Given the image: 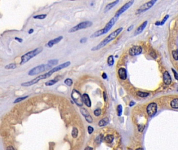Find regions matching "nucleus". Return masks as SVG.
Returning <instances> with one entry per match:
<instances>
[{"label": "nucleus", "instance_id": "7c9ffc66", "mask_svg": "<svg viewBox=\"0 0 178 150\" xmlns=\"http://www.w3.org/2000/svg\"><path fill=\"white\" fill-rule=\"evenodd\" d=\"M28 97V96H24V97H18V98L16 99L15 101H14V103H18V102H21V101L24 100L25 99H26V98H27V97Z\"/></svg>", "mask_w": 178, "mask_h": 150}, {"label": "nucleus", "instance_id": "f257e3e1", "mask_svg": "<svg viewBox=\"0 0 178 150\" xmlns=\"http://www.w3.org/2000/svg\"><path fill=\"white\" fill-rule=\"evenodd\" d=\"M71 61H66L62 64L59 65V66H57L56 67H54V68H53L51 70H49L48 72L45 73L42 75H39L38 77H36L35 78H34V79H32V80H30L29 81H27V82H25L24 83H22L21 84V86L22 87H29V86H31L34 84L38 83L39 81L43 80L44 79H47V78L50 77V76H51V75H52L53 74H54V73H56L57 71H59L61 69H64V68H65L67 67H69L70 65H71Z\"/></svg>", "mask_w": 178, "mask_h": 150}, {"label": "nucleus", "instance_id": "a878e982", "mask_svg": "<svg viewBox=\"0 0 178 150\" xmlns=\"http://www.w3.org/2000/svg\"><path fill=\"white\" fill-rule=\"evenodd\" d=\"M136 94L138 96L141 97H146L148 96L149 95V94H150L148 93L142 92V91H138Z\"/></svg>", "mask_w": 178, "mask_h": 150}, {"label": "nucleus", "instance_id": "49530a36", "mask_svg": "<svg viewBox=\"0 0 178 150\" xmlns=\"http://www.w3.org/2000/svg\"><path fill=\"white\" fill-rule=\"evenodd\" d=\"M85 150H93V148L91 147H89V146H88V147H86L85 148Z\"/></svg>", "mask_w": 178, "mask_h": 150}, {"label": "nucleus", "instance_id": "bb28decb", "mask_svg": "<svg viewBox=\"0 0 178 150\" xmlns=\"http://www.w3.org/2000/svg\"><path fill=\"white\" fill-rule=\"evenodd\" d=\"M64 83L66 84V85H67V86L69 87H71V86L72 85L73 83V81L72 80V79H70V78H67V79H66L65 80H64Z\"/></svg>", "mask_w": 178, "mask_h": 150}, {"label": "nucleus", "instance_id": "6ab92c4d", "mask_svg": "<svg viewBox=\"0 0 178 150\" xmlns=\"http://www.w3.org/2000/svg\"><path fill=\"white\" fill-rule=\"evenodd\" d=\"M109 119L108 117H106V118H103L100 120L98 123V125L100 127H102L107 125L109 123Z\"/></svg>", "mask_w": 178, "mask_h": 150}, {"label": "nucleus", "instance_id": "f704fd0d", "mask_svg": "<svg viewBox=\"0 0 178 150\" xmlns=\"http://www.w3.org/2000/svg\"><path fill=\"white\" fill-rule=\"evenodd\" d=\"M85 119L86 120V121L88 123H92L93 122V118L90 115L87 116L86 117H85Z\"/></svg>", "mask_w": 178, "mask_h": 150}, {"label": "nucleus", "instance_id": "79ce46f5", "mask_svg": "<svg viewBox=\"0 0 178 150\" xmlns=\"http://www.w3.org/2000/svg\"><path fill=\"white\" fill-rule=\"evenodd\" d=\"M103 98H104V101H105V102H106V101H107V95H106V93L105 92H103Z\"/></svg>", "mask_w": 178, "mask_h": 150}, {"label": "nucleus", "instance_id": "c9c22d12", "mask_svg": "<svg viewBox=\"0 0 178 150\" xmlns=\"http://www.w3.org/2000/svg\"><path fill=\"white\" fill-rule=\"evenodd\" d=\"M172 70L173 71V75H174V78H175V79L178 81V74L177 73V71L173 69V68H172Z\"/></svg>", "mask_w": 178, "mask_h": 150}, {"label": "nucleus", "instance_id": "4c0bfd02", "mask_svg": "<svg viewBox=\"0 0 178 150\" xmlns=\"http://www.w3.org/2000/svg\"><path fill=\"white\" fill-rule=\"evenodd\" d=\"M87 38L85 37V38H83L82 39H81L80 40V43H85L87 42Z\"/></svg>", "mask_w": 178, "mask_h": 150}, {"label": "nucleus", "instance_id": "1a4fd4ad", "mask_svg": "<svg viewBox=\"0 0 178 150\" xmlns=\"http://www.w3.org/2000/svg\"><path fill=\"white\" fill-rule=\"evenodd\" d=\"M134 2V1H130L126 3V4H125L122 7H121L117 12H116L114 16L117 17H119L122 14H123L124 12H125L126 11L128 10V9L131 7V6L133 5V4Z\"/></svg>", "mask_w": 178, "mask_h": 150}, {"label": "nucleus", "instance_id": "37998d69", "mask_svg": "<svg viewBox=\"0 0 178 150\" xmlns=\"http://www.w3.org/2000/svg\"><path fill=\"white\" fill-rule=\"evenodd\" d=\"M6 150H15V149H14L13 147V146H8V147L7 148Z\"/></svg>", "mask_w": 178, "mask_h": 150}, {"label": "nucleus", "instance_id": "cd10ccee", "mask_svg": "<svg viewBox=\"0 0 178 150\" xmlns=\"http://www.w3.org/2000/svg\"><path fill=\"white\" fill-rule=\"evenodd\" d=\"M47 15V14H40L34 16L33 18L34 19H44L46 18Z\"/></svg>", "mask_w": 178, "mask_h": 150}, {"label": "nucleus", "instance_id": "ea45409f", "mask_svg": "<svg viewBox=\"0 0 178 150\" xmlns=\"http://www.w3.org/2000/svg\"><path fill=\"white\" fill-rule=\"evenodd\" d=\"M15 40H16V41H17L18 42H19V43H21V42H22V41H23V40H22L21 38H18V37H15Z\"/></svg>", "mask_w": 178, "mask_h": 150}, {"label": "nucleus", "instance_id": "c03bdc74", "mask_svg": "<svg viewBox=\"0 0 178 150\" xmlns=\"http://www.w3.org/2000/svg\"><path fill=\"white\" fill-rule=\"evenodd\" d=\"M34 31V30L33 29H32V28L31 29H30L28 31V34H31L33 33Z\"/></svg>", "mask_w": 178, "mask_h": 150}, {"label": "nucleus", "instance_id": "f03ea898", "mask_svg": "<svg viewBox=\"0 0 178 150\" xmlns=\"http://www.w3.org/2000/svg\"><path fill=\"white\" fill-rule=\"evenodd\" d=\"M122 30L123 28L121 27L112 32V33H111L108 35V36H107L105 39H103L101 42H100L98 45L92 48L91 51H98L100 49H101V48H103V47H105L107 44L109 43L110 42L113 40L114 39H115L116 37H117L118 35L121 33V32L122 31Z\"/></svg>", "mask_w": 178, "mask_h": 150}, {"label": "nucleus", "instance_id": "7ed1b4c3", "mask_svg": "<svg viewBox=\"0 0 178 150\" xmlns=\"http://www.w3.org/2000/svg\"><path fill=\"white\" fill-rule=\"evenodd\" d=\"M118 18L119 17L114 16V17H113L111 19V20L106 24V25L105 26V27L104 28L94 32V33L93 34L91 35H90V38H97V37L101 36V35H102L107 33V32H108L110 31V29L112 28L113 26H114V25L115 24V22H116V21L118 20Z\"/></svg>", "mask_w": 178, "mask_h": 150}, {"label": "nucleus", "instance_id": "4be33fe9", "mask_svg": "<svg viewBox=\"0 0 178 150\" xmlns=\"http://www.w3.org/2000/svg\"><path fill=\"white\" fill-rule=\"evenodd\" d=\"M113 139H114V137H113V136L112 135H109L107 136L105 138V141L106 142L110 143L113 141Z\"/></svg>", "mask_w": 178, "mask_h": 150}, {"label": "nucleus", "instance_id": "412c9836", "mask_svg": "<svg viewBox=\"0 0 178 150\" xmlns=\"http://www.w3.org/2000/svg\"><path fill=\"white\" fill-rule=\"evenodd\" d=\"M107 63H108V66L110 67L112 66L113 65H114V57H113V55H110V56L108 57V60H107Z\"/></svg>", "mask_w": 178, "mask_h": 150}, {"label": "nucleus", "instance_id": "0eeeda50", "mask_svg": "<svg viewBox=\"0 0 178 150\" xmlns=\"http://www.w3.org/2000/svg\"><path fill=\"white\" fill-rule=\"evenodd\" d=\"M71 97H72V100L74 101V102H75L77 105L79 106H83L84 103L83 97L81 95V94L79 92V91L75 89H73L72 92V93H71Z\"/></svg>", "mask_w": 178, "mask_h": 150}, {"label": "nucleus", "instance_id": "39448f33", "mask_svg": "<svg viewBox=\"0 0 178 150\" xmlns=\"http://www.w3.org/2000/svg\"><path fill=\"white\" fill-rule=\"evenodd\" d=\"M51 68H52V66H50V65H49L48 64L46 65L42 64V65H38V66H36L34 67L33 68H32L31 69H30L29 71L28 74L29 76H34V75H37L45 71L50 70L52 69Z\"/></svg>", "mask_w": 178, "mask_h": 150}, {"label": "nucleus", "instance_id": "09e8293b", "mask_svg": "<svg viewBox=\"0 0 178 150\" xmlns=\"http://www.w3.org/2000/svg\"><path fill=\"white\" fill-rule=\"evenodd\" d=\"M136 150H143V149H142V148H138V149H137Z\"/></svg>", "mask_w": 178, "mask_h": 150}, {"label": "nucleus", "instance_id": "58836bf2", "mask_svg": "<svg viewBox=\"0 0 178 150\" xmlns=\"http://www.w3.org/2000/svg\"><path fill=\"white\" fill-rule=\"evenodd\" d=\"M93 131V127H92L91 126H89L88 127V131L89 134H91V133H92Z\"/></svg>", "mask_w": 178, "mask_h": 150}, {"label": "nucleus", "instance_id": "b1692460", "mask_svg": "<svg viewBox=\"0 0 178 150\" xmlns=\"http://www.w3.org/2000/svg\"><path fill=\"white\" fill-rule=\"evenodd\" d=\"M80 112L81 114H82V115L85 117H86L90 115L89 113L88 112V110H87V109H86L85 108H81L80 109Z\"/></svg>", "mask_w": 178, "mask_h": 150}, {"label": "nucleus", "instance_id": "a19ab883", "mask_svg": "<svg viewBox=\"0 0 178 150\" xmlns=\"http://www.w3.org/2000/svg\"><path fill=\"white\" fill-rule=\"evenodd\" d=\"M102 78H103V79H107V78H108L107 75V74H106V73H103L102 74Z\"/></svg>", "mask_w": 178, "mask_h": 150}, {"label": "nucleus", "instance_id": "4468645a", "mask_svg": "<svg viewBox=\"0 0 178 150\" xmlns=\"http://www.w3.org/2000/svg\"><path fill=\"white\" fill-rule=\"evenodd\" d=\"M171 77L169 73H168V71H166L164 74V83L167 84V85H169L171 83Z\"/></svg>", "mask_w": 178, "mask_h": 150}, {"label": "nucleus", "instance_id": "2f4dec72", "mask_svg": "<svg viewBox=\"0 0 178 150\" xmlns=\"http://www.w3.org/2000/svg\"><path fill=\"white\" fill-rule=\"evenodd\" d=\"M117 112H118V115L119 116H121L122 113V106L121 105H119L118 106Z\"/></svg>", "mask_w": 178, "mask_h": 150}, {"label": "nucleus", "instance_id": "5701e85b", "mask_svg": "<svg viewBox=\"0 0 178 150\" xmlns=\"http://www.w3.org/2000/svg\"><path fill=\"white\" fill-rule=\"evenodd\" d=\"M17 67L16 64L15 63H11L8 65H6L5 66V68L6 69H14Z\"/></svg>", "mask_w": 178, "mask_h": 150}, {"label": "nucleus", "instance_id": "dca6fc26", "mask_svg": "<svg viewBox=\"0 0 178 150\" xmlns=\"http://www.w3.org/2000/svg\"><path fill=\"white\" fill-rule=\"evenodd\" d=\"M148 24V21H144L143 24H142L141 26H139V27L137 28V29L136 30H135V32H134V34L136 35H138L139 34H141L143 31L144 30V29L146 27V26Z\"/></svg>", "mask_w": 178, "mask_h": 150}, {"label": "nucleus", "instance_id": "f8f14e48", "mask_svg": "<svg viewBox=\"0 0 178 150\" xmlns=\"http://www.w3.org/2000/svg\"><path fill=\"white\" fill-rule=\"evenodd\" d=\"M63 38V37L62 36H59L56 38H55L53 39V40H51L49 41L47 43V44H46V46L48 48H52L54 45L59 43V42L62 40Z\"/></svg>", "mask_w": 178, "mask_h": 150}, {"label": "nucleus", "instance_id": "aec40b11", "mask_svg": "<svg viewBox=\"0 0 178 150\" xmlns=\"http://www.w3.org/2000/svg\"><path fill=\"white\" fill-rule=\"evenodd\" d=\"M170 105L173 109H178V99H175L171 101Z\"/></svg>", "mask_w": 178, "mask_h": 150}, {"label": "nucleus", "instance_id": "de8ad7c7", "mask_svg": "<svg viewBox=\"0 0 178 150\" xmlns=\"http://www.w3.org/2000/svg\"><path fill=\"white\" fill-rule=\"evenodd\" d=\"M134 104H135V103H134V102H131L130 103H129V106H133V105H134Z\"/></svg>", "mask_w": 178, "mask_h": 150}, {"label": "nucleus", "instance_id": "f3484780", "mask_svg": "<svg viewBox=\"0 0 178 150\" xmlns=\"http://www.w3.org/2000/svg\"><path fill=\"white\" fill-rule=\"evenodd\" d=\"M119 2V0H117V1H113V2H112L110 3H109L108 4H107L106 6V7H105V9H104V13H106L107 12H108V11H109L113 7H114V6L116 4H117Z\"/></svg>", "mask_w": 178, "mask_h": 150}, {"label": "nucleus", "instance_id": "2eb2a0df", "mask_svg": "<svg viewBox=\"0 0 178 150\" xmlns=\"http://www.w3.org/2000/svg\"><path fill=\"white\" fill-rule=\"evenodd\" d=\"M82 97H83V100L84 103L85 104L87 107H90V106H91L92 102H91V101H90V97L88 94L86 93H84L82 95Z\"/></svg>", "mask_w": 178, "mask_h": 150}, {"label": "nucleus", "instance_id": "393cba45", "mask_svg": "<svg viewBox=\"0 0 178 150\" xmlns=\"http://www.w3.org/2000/svg\"><path fill=\"white\" fill-rule=\"evenodd\" d=\"M58 63H59V60L54 59V60H51L49 61L48 64L52 67L53 66H55V65H57Z\"/></svg>", "mask_w": 178, "mask_h": 150}, {"label": "nucleus", "instance_id": "20e7f679", "mask_svg": "<svg viewBox=\"0 0 178 150\" xmlns=\"http://www.w3.org/2000/svg\"><path fill=\"white\" fill-rule=\"evenodd\" d=\"M43 48L41 47H39L35 48V49L27 52V53L25 54L21 57V61L20 62V65H22L26 63L27 62L30 60L31 58L36 56L40 53L43 51Z\"/></svg>", "mask_w": 178, "mask_h": 150}, {"label": "nucleus", "instance_id": "72a5a7b5", "mask_svg": "<svg viewBox=\"0 0 178 150\" xmlns=\"http://www.w3.org/2000/svg\"><path fill=\"white\" fill-rule=\"evenodd\" d=\"M169 16L168 15H167L166 16H165V17L163 18V20H162L161 21H160V26L164 25L165 22H166V20L168 19V18H169Z\"/></svg>", "mask_w": 178, "mask_h": 150}, {"label": "nucleus", "instance_id": "c85d7f7f", "mask_svg": "<svg viewBox=\"0 0 178 150\" xmlns=\"http://www.w3.org/2000/svg\"><path fill=\"white\" fill-rule=\"evenodd\" d=\"M78 130H77V129L76 128H74L72 131V135L73 137L74 138H76L77 136H78Z\"/></svg>", "mask_w": 178, "mask_h": 150}, {"label": "nucleus", "instance_id": "423d86ee", "mask_svg": "<svg viewBox=\"0 0 178 150\" xmlns=\"http://www.w3.org/2000/svg\"><path fill=\"white\" fill-rule=\"evenodd\" d=\"M93 25V22L90 21H85L82 22H80L79 24H77L74 27L71 28L69 31V33H73V32H75L76 31H78L81 29H86L87 28H89Z\"/></svg>", "mask_w": 178, "mask_h": 150}, {"label": "nucleus", "instance_id": "473e14b6", "mask_svg": "<svg viewBox=\"0 0 178 150\" xmlns=\"http://www.w3.org/2000/svg\"><path fill=\"white\" fill-rule=\"evenodd\" d=\"M101 110L100 109H97L96 110H95L94 112H93V114H94L95 116L98 117L100 115H101Z\"/></svg>", "mask_w": 178, "mask_h": 150}, {"label": "nucleus", "instance_id": "9b49d317", "mask_svg": "<svg viewBox=\"0 0 178 150\" xmlns=\"http://www.w3.org/2000/svg\"><path fill=\"white\" fill-rule=\"evenodd\" d=\"M143 48L140 45H134L129 50V54L131 56H136L142 53Z\"/></svg>", "mask_w": 178, "mask_h": 150}, {"label": "nucleus", "instance_id": "ddd939ff", "mask_svg": "<svg viewBox=\"0 0 178 150\" xmlns=\"http://www.w3.org/2000/svg\"><path fill=\"white\" fill-rule=\"evenodd\" d=\"M118 75L119 78H120V79L123 80L127 79V70H126L124 68L121 67L120 68H119V69L118 70Z\"/></svg>", "mask_w": 178, "mask_h": 150}, {"label": "nucleus", "instance_id": "9d476101", "mask_svg": "<svg viewBox=\"0 0 178 150\" xmlns=\"http://www.w3.org/2000/svg\"><path fill=\"white\" fill-rule=\"evenodd\" d=\"M157 112V105L155 103H151L149 104L147 107V113L148 115L153 117Z\"/></svg>", "mask_w": 178, "mask_h": 150}, {"label": "nucleus", "instance_id": "e433bc0d", "mask_svg": "<svg viewBox=\"0 0 178 150\" xmlns=\"http://www.w3.org/2000/svg\"><path fill=\"white\" fill-rule=\"evenodd\" d=\"M145 128V126L144 125H140L138 126V131L140 132H142L143 131V130Z\"/></svg>", "mask_w": 178, "mask_h": 150}, {"label": "nucleus", "instance_id": "6e6552de", "mask_svg": "<svg viewBox=\"0 0 178 150\" xmlns=\"http://www.w3.org/2000/svg\"><path fill=\"white\" fill-rule=\"evenodd\" d=\"M156 2H157L156 0H151V1L145 3V4L140 6V8L137 9L136 12V14H140V13H142L148 10V9H150L151 7H153Z\"/></svg>", "mask_w": 178, "mask_h": 150}, {"label": "nucleus", "instance_id": "c756f323", "mask_svg": "<svg viewBox=\"0 0 178 150\" xmlns=\"http://www.w3.org/2000/svg\"><path fill=\"white\" fill-rule=\"evenodd\" d=\"M172 56L174 60L176 61L178 60V51L174 50L172 51Z\"/></svg>", "mask_w": 178, "mask_h": 150}, {"label": "nucleus", "instance_id": "a211bd4d", "mask_svg": "<svg viewBox=\"0 0 178 150\" xmlns=\"http://www.w3.org/2000/svg\"><path fill=\"white\" fill-rule=\"evenodd\" d=\"M59 77H56L54 79H53L50 80H49L45 83V85L46 86H51L56 84L57 82L59 81Z\"/></svg>", "mask_w": 178, "mask_h": 150}, {"label": "nucleus", "instance_id": "a18cd8bd", "mask_svg": "<svg viewBox=\"0 0 178 150\" xmlns=\"http://www.w3.org/2000/svg\"><path fill=\"white\" fill-rule=\"evenodd\" d=\"M133 27H134V26H133V25H132V26H130V27H129L128 28V31H130V30H132V29H133Z\"/></svg>", "mask_w": 178, "mask_h": 150}]
</instances>
